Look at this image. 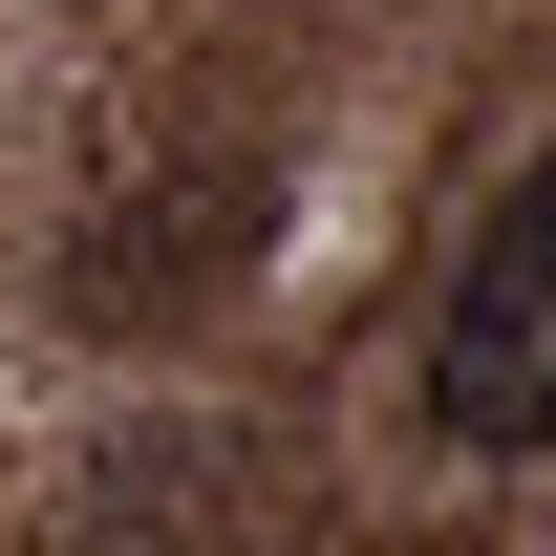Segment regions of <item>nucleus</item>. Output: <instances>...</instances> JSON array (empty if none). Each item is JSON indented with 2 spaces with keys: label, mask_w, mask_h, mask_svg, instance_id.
<instances>
[{
  "label": "nucleus",
  "mask_w": 556,
  "mask_h": 556,
  "mask_svg": "<svg viewBox=\"0 0 556 556\" xmlns=\"http://www.w3.org/2000/svg\"><path fill=\"white\" fill-rule=\"evenodd\" d=\"M428 428H450V450H535L556 428V150L492 193L471 278H450V321H428Z\"/></svg>",
  "instance_id": "obj_1"
}]
</instances>
